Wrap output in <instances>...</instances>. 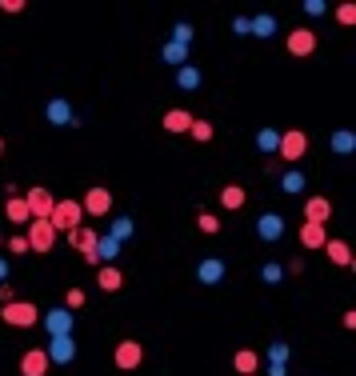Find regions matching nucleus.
Masks as SVG:
<instances>
[{
    "instance_id": "28",
    "label": "nucleus",
    "mask_w": 356,
    "mask_h": 376,
    "mask_svg": "<svg viewBox=\"0 0 356 376\" xmlns=\"http://www.w3.org/2000/svg\"><path fill=\"white\" fill-rule=\"evenodd\" d=\"M161 56H165V64H172V69H185V64H189V48H185V45H172V40L165 45V52H161Z\"/></svg>"
},
{
    "instance_id": "45",
    "label": "nucleus",
    "mask_w": 356,
    "mask_h": 376,
    "mask_svg": "<svg viewBox=\"0 0 356 376\" xmlns=\"http://www.w3.org/2000/svg\"><path fill=\"white\" fill-rule=\"evenodd\" d=\"M264 172H281V161L276 156H264Z\"/></svg>"
},
{
    "instance_id": "10",
    "label": "nucleus",
    "mask_w": 356,
    "mask_h": 376,
    "mask_svg": "<svg viewBox=\"0 0 356 376\" xmlns=\"http://www.w3.org/2000/svg\"><path fill=\"white\" fill-rule=\"evenodd\" d=\"M288 52H292L296 60L312 56V52H316V32H312V28H292V32H288Z\"/></svg>"
},
{
    "instance_id": "5",
    "label": "nucleus",
    "mask_w": 356,
    "mask_h": 376,
    "mask_svg": "<svg viewBox=\"0 0 356 376\" xmlns=\"http://www.w3.org/2000/svg\"><path fill=\"white\" fill-rule=\"evenodd\" d=\"M24 204H28V216H32V220H48V216H52V209H56V196H52V192H48V188H28V192H24Z\"/></svg>"
},
{
    "instance_id": "22",
    "label": "nucleus",
    "mask_w": 356,
    "mask_h": 376,
    "mask_svg": "<svg viewBox=\"0 0 356 376\" xmlns=\"http://www.w3.org/2000/svg\"><path fill=\"white\" fill-rule=\"evenodd\" d=\"M120 248H124V244H117V240H112L108 233L96 236V257H100V264H112V260L120 257Z\"/></svg>"
},
{
    "instance_id": "7",
    "label": "nucleus",
    "mask_w": 356,
    "mask_h": 376,
    "mask_svg": "<svg viewBox=\"0 0 356 376\" xmlns=\"http://www.w3.org/2000/svg\"><path fill=\"white\" fill-rule=\"evenodd\" d=\"M112 360H117V368L120 373H137L144 364V349H141V340H120L117 344V353H112Z\"/></svg>"
},
{
    "instance_id": "11",
    "label": "nucleus",
    "mask_w": 356,
    "mask_h": 376,
    "mask_svg": "<svg viewBox=\"0 0 356 376\" xmlns=\"http://www.w3.org/2000/svg\"><path fill=\"white\" fill-rule=\"evenodd\" d=\"M329 220H333V200L329 196H309L305 200V224H320L324 228Z\"/></svg>"
},
{
    "instance_id": "23",
    "label": "nucleus",
    "mask_w": 356,
    "mask_h": 376,
    "mask_svg": "<svg viewBox=\"0 0 356 376\" xmlns=\"http://www.w3.org/2000/svg\"><path fill=\"white\" fill-rule=\"evenodd\" d=\"M305 185H309V176H305L300 168H288L285 176H281V192H288V196H296V192H305Z\"/></svg>"
},
{
    "instance_id": "46",
    "label": "nucleus",
    "mask_w": 356,
    "mask_h": 376,
    "mask_svg": "<svg viewBox=\"0 0 356 376\" xmlns=\"http://www.w3.org/2000/svg\"><path fill=\"white\" fill-rule=\"evenodd\" d=\"M4 277H8V257H0V284H4Z\"/></svg>"
},
{
    "instance_id": "17",
    "label": "nucleus",
    "mask_w": 356,
    "mask_h": 376,
    "mask_svg": "<svg viewBox=\"0 0 356 376\" xmlns=\"http://www.w3.org/2000/svg\"><path fill=\"white\" fill-rule=\"evenodd\" d=\"M192 120H196V117H192L189 108H168L161 124H165V132H189V128H192Z\"/></svg>"
},
{
    "instance_id": "12",
    "label": "nucleus",
    "mask_w": 356,
    "mask_h": 376,
    "mask_svg": "<svg viewBox=\"0 0 356 376\" xmlns=\"http://www.w3.org/2000/svg\"><path fill=\"white\" fill-rule=\"evenodd\" d=\"M285 216H281V212H264L261 220H257V236H261L264 244H276V240H281V236H285Z\"/></svg>"
},
{
    "instance_id": "6",
    "label": "nucleus",
    "mask_w": 356,
    "mask_h": 376,
    "mask_svg": "<svg viewBox=\"0 0 356 376\" xmlns=\"http://www.w3.org/2000/svg\"><path fill=\"white\" fill-rule=\"evenodd\" d=\"M80 212H84V216H96V220H104V216H108V212H112V192H108V188H88V192H84V200H80Z\"/></svg>"
},
{
    "instance_id": "39",
    "label": "nucleus",
    "mask_w": 356,
    "mask_h": 376,
    "mask_svg": "<svg viewBox=\"0 0 356 376\" xmlns=\"http://www.w3.org/2000/svg\"><path fill=\"white\" fill-rule=\"evenodd\" d=\"M189 40H192V28H189V24H176V28H172V45L189 48Z\"/></svg>"
},
{
    "instance_id": "16",
    "label": "nucleus",
    "mask_w": 356,
    "mask_h": 376,
    "mask_svg": "<svg viewBox=\"0 0 356 376\" xmlns=\"http://www.w3.org/2000/svg\"><path fill=\"white\" fill-rule=\"evenodd\" d=\"M96 284H100L104 292H120V288H124V272H120L117 264H100V268H96Z\"/></svg>"
},
{
    "instance_id": "15",
    "label": "nucleus",
    "mask_w": 356,
    "mask_h": 376,
    "mask_svg": "<svg viewBox=\"0 0 356 376\" xmlns=\"http://www.w3.org/2000/svg\"><path fill=\"white\" fill-rule=\"evenodd\" d=\"M196 281H200V284H220V281H224V260H220V257L200 260V264H196Z\"/></svg>"
},
{
    "instance_id": "26",
    "label": "nucleus",
    "mask_w": 356,
    "mask_h": 376,
    "mask_svg": "<svg viewBox=\"0 0 356 376\" xmlns=\"http://www.w3.org/2000/svg\"><path fill=\"white\" fill-rule=\"evenodd\" d=\"M132 233H137V224H132L128 216H117V220L108 224V236H112L117 244H124V240H132Z\"/></svg>"
},
{
    "instance_id": "36",
    "label": "nucleus",
    "mask_w": 356,
    "mask_h": 376,
    "mask_svg": "<svg viewBox=\"0 0 356 376\" xmlns=\"http://www.w3.org/2000/svg\"><path fill=\"white\" fill-rule=\"evenodd\" d=\"M28 252V240H24V233L8 236V257H24Z\"/></svg>"
},
{
    "instance_id": "4",
    "label": "nucleus",
    "mask_w": 356,
    "mask_h": 376,
    "mask_svg": "<svg viewBox=\"0 0 356 376\" xmlns=\"http://www.w3.org/2000/svg\"><path fill=\"white\" fill-rule=\"evenodd\" d=\"M24 240H28V252H52L56 248V233H52L48 220H28Z\"/></svg>"
},
{
    "instance_id": "35",
    "label": "nucleus",
    "mask_w": 356,
    "mask_h": 376,
    "mask_svg": "<svg viewBox=\"0 0 356 376\" xmlns=\"http://www.w3.org/2000/svg\"><path fill=\"white\" fill-rule=\"evenodd\" d=\"M261 281L264 284H281V281H285V268H281V264H264V268H261Z\"/></svg>"
},
{
    "instance_id": "20",
    "label": "nucleus",
    "mask_w": 356,
    "mask_h": 376,
    "mask_svg": "<svg viewBox=\"0 0 356 376\" xmlns=\"http://www.w3.org/2000/svg\"><path fill=\"white\" fill-rule=\"evenodd\" d=\"M300 244H305V248H324V244H329V228H320V224H300Z\"/></svg>"
},
{
    "instance_id": "14",
    "label": "nucleus",
    "mask_w": 356,
    "mask_h": 376,
    "mask_svg": "<svg viewBox=\"0 0 356 376\" xmlns=\"http://www.w3.org/2000/svg\"><path fill=\"white\" fill-rule=\"evenodd\" d=\"M48 356H45V349H28V353L21 356V376H48Z\"/></svg>"
},
{
    "instance_id": "33",
    "label": "nucleus",
    "mask_w": 356,
    "mask_h": 376,
    "mask_svg": "<svg viewBox=\"0 0 356 376\" xmlns=\"http://www.w3.org/2000/svg\"><path fill=\"white\" fill-rule=\"evenodd\" d=\"M189 137L192 141H213V124H209V120H192V128H189Z\"/></svg>"
},
{
    "instance_id": "38",
    "label": "nucleus",
    "mask_w": 356,
    "mask_h": 376,
    "mask_svg": "<svg viewBox=\"0 0 356 376\" xmlns=\"http://www.w3.org/2000/svg\"><path fill=\"white\" fill-rule=\"evenodd\" d=\"M285 360H288V344H281V340H276V344L268 349V364H285Z\"/></svg>"
},
{
    "instance_id": "9",
    "label": "nucleus",
    "mask_w": 356,
    "mask_h": 376,
    "mask_svg": "<svg viewBox=\"0 0 356 376\" xmlns=\"http://www.w3.org/2000/svg\"><path fill=\"white\" fill-rule=\"evenodd\" d=\"M45 356H48V364H72L76 360V340L72 336H52L45 344Z\"/></svg>"
},
{
    "instance_id": "29",
    "label": "nucleus",
    "mask_w": 356,
    "mask_h": 376,
    "mask_svg": "<svg viewBox=\"0 0 356 376\" xmlns=\"http://www.w3.org/2000/svg\"><path fill=\"white\" fill-rule=\"evenodd\" d=\"M276 144H281V132L276 128H261L257 132V148H261L264 156H276Z\"/></svg>"
},
{
    "instance_id": "41",
    "label": "nucleus",
    "mask_w": 356,
    "mask_h": 376,
    "mask_svg": "<svg viewBox=\"0 0 356 376\" xmlns=\"http://www.w3.org/2000/svg\"><path fill=\"white\" fill-rule=\"evenodd\" d=\"M0 8H4V12H12V16H16V12H24V0H0Z\"/></svg>"
},
{
    "instance_id": "44",
    "label": "nucleus",
    "mask_w": 356,
    "mask_h": 376,
    "mask_svg": "<svg viewBox=\"0 0 356 376\" xmlns=\"http://www.w3.org/2000/svg\"><path fill=\"white\" fill-rule=\"evenodd\" d=\"M264 376H288V368H285V364H268V368H264Z\"/></svg>"
},
{
    "instance_id": "25",
    "label": "nucleus",
    "mask_w": 356,
    "mask_h": 376,
    "mask_svg": "<svg viewBox=\"0 0 356 376\" xmlns=\"http://www.w3.org/2000/svg\"><path fill=\"white\" fill-rule=\"evenodd\" d=\"M324 248H329V260H333V264H340V268H353V252H348V244H344V240H329Z\"/></svg>"
},
{
    "instance_id": "42",
    "label": "nucleus",
    "mask_w": 356,
    "mask_h": 376,
    "mask_svg": "<svg viewBox=\"0 0 356 376\" xmlns=\"http://www.w3.org/2000/svg\"><path fill=\"white\" fill-rule=\"evenodd\" d=\"M233 32H240V36H248V16H237V21H233Z\"/></svg>"
},
{
    "instance_id": "47",
    "label": "nucleus",
    "mask_w": 356,
    "mask_h": 376,
    "mask_svg": "<svg viewBox=\"0 0 356 376\" xmlns=\"http://www.w3.org/2000/svg\"><path fill=\"white\" fill-rule=\"evenodd\" d=\"M0 156H4V141H0Z\"/></svg>"
},
{
    "instance_id": "8",
    "label": "nucleus",
    "mask_w": 356,
    "mask_h": 376,
    "mask_svg": "<svg viewBox=\"0 0 356 376\" xmlns=\"http://www.w3.org/2000/svg\"><path fill=\"white\" fill-rule=\"evenodd\" d=\"M40 325H45L48 340H52V336H72V325H76V320H72L69 308H52V312L40 316Z\"/></svg>"
},
{
    "instance_id": "32",
    "label": "nucleus",
    "mask_w": 356,
    "mask_h": 376,
    "mask_svg": "<svg viewBox=\"0 0 356 376\" xmlns=\"http://www.w3.org/2000/svg\"><path fill=\"white\" fill-rule=\"evenodd\" d=\"M196 224H200V233H204V236H216V233H220V216H216V212H204V209H200V212H196Z\"/></svg>"
},
{
    "instance_id": "40",
    "label": "nucleus",
    "mask_w": 356,
    "mask_h": 376,
    "mask_svg": "<svg viewBox=\"0 0 356 376\" xmlns=\"http://www.w3.org/2000/svg\"><path fill=\"white\" fill-rule=\"evenodd\" d=\"M305 12H309V16H324L329 4H324V0H305Z\"/></svg>"
},
{
    "instance_id": "2",
    "label": "nucleus",
    "mask_w": 356,
    "mask_h": 376,
    "mask_svg": "<svg viewBox=\"0 0 356 376\" xmlns=\"http://www.w3.org/2000/svg\"><path fill=\"white\" fill-rule=\"evenodd\" d=\"M0 320L8 329H32V325H40V308L28 305V301H8L0 308Z\"/></svg>"
},
{
    "instance_id": "27",
    "label": "nucleus",
    "mask_w": 356,
    "mask_h": 376,
    "mask_svg": "<svg viewBox=\"0 0 356 376\" xmlns=\"http://www.w3.org/2000/svg\"><path fill=\"white\" fill-rule=\"evenodd\" d=\"M329 144H333V152H336V156H348V152L356 148V132L340 128V132H333V141H329Z\"/></svg>"
},
{
    "instance_id": "18",
    "label": "nucleus",
    "mask_w": 356,
    "mask_h": 376,
    "mask_svg": "<svg viewBox=\"0 0 356 376\" xmlns=\"http://www.w3.org/2000/svg\"><path fill=\"white\" fill-rule=\"evenodd\" d=\"M96 236H100L96 228H84V224H80L76 233H69V244L80 252V257H84V252H93V248H96Z\"/></svg>"
},
{
    "instance_id": "24",
    "label": "nucleus",
    "mask_w": 356,
    "mask_h": 376,
    "mask_svg": "<svg viewBox=\"0 0 356 376\" xmlns=\"http://www.w3.org/2000/svg\"><path fill=\"white\" fill-rule=\"evenodd\" d=\"M244 200H248V192L240 185H228V188H220V204L228 212H237V209H244Z\"/></svg>"
},
{
    "instance_id": "19",
    "label": "nucleus",
    "mask_w": 356,
    "mask_h": 376,
    "mask_svg": "<svg viewBox=\"0 0 356 376\" xmlns=\"http://www.w3.org/2000/svg\"><path fill=\"white\" fill-rule=\"evenodd\" d=\"M4 216L12 220V224H28L32 216H28V204H24V196H4Z\"/></svg>"
},
{
    "instance_id": "43",
    "label": "nucleus",
    "mask_w": 356,
    "mask_h": 376,
    "mask_svg": "<svg viewBox=\"0 0 356 376\" xmlns=\"http://www.w3.org/2000/svg\"><path fill=\"white\" fill-rule=\"evenodd\" d=\"M8 301H16L12 296V284H0V305H8Z\"/></svg>"
},
{
    "instance_id": "13",
    "label": "nucleus",
    "mask_w": 356,
    "mask_h": 376,
    "mask_svg": "<svg viewBox=\"0 0 356 376\" xmlns=\"http://www.w3.org/2000/svg\"><path fill=\"white\" fill-rule=\"evenodd\" d=\"M45 117H48V124H56V128H64V124L76 128V124H80V117L72 113V104H69V100H60V96H56V100H48Z\"/></svg>"
},
{
    "instance_id": "21",
    "label": "nucleus",
    "mask_w": 356,
    "mask_h": 376,
    "mask_svg": "<svg viewBox=\"0 0 356 376\" xmlns=\"http://www.w3.org/2000/svg\"><path fill=\"white\" fill-rule=\"evenodd\" d=\"M233 368H237L240 376H257V368H261V356L252 353V349H240V353L233 356Z\"/></svg>"
},
{
    "instance_id": "37",
    "label": "nucleus",
    "mask_w": 356,
    "mask_h": 376,
    "mask_svg": "<svg viewBox=\"0 0 356 376\" xmlns=\"http://www.w3.org/2000/svg\"><path fill=\"white\" fill-rule=\"evenodd\" d=\"M64 308H84V288H69V292H64Z\"/></svg>"
},
{
    "instance_id": "34",
    "label": "nucleus",
    "mask_w": 356,
    "mask_h": 376,
    "mask_svg": "<svg viewBox=\"0 0 356 376\" xmlns=\"http://www.w3.org/2000/svg\"><path fill=\"white\" fill-rule=\"evenodd\" d=\"M336 24H344V28H353V24H356V4H348V0H344V4L336 8Z\"/></svg>"
},
{
    "instance_id": "30",
    "label": "nucleus",
    "mask_w": 356,
    "mask_h": 376,
    "mask_svg": "<svg viewBox=\"0 0 356 376\" xmlns=\"http://www.w3.org/2000/svg\"><path fill=\"white\" fill-rule=\"evenodd\" d=\"M176 89H185V93H192V89H200V69H192V64H185V69H176Z\"/></svg>"
},
{
    "instance_id": "3",
    "label": "nucleus",
    "mask_w": 356,
    "mask_h": 376,
    "mask_svg": "<svg viewBox=\"0 0 356 376\" xmlns=\"http://www.w3.org/2000/svg\"><path fill=\"white\" fill-rule=\"evenodd\" d=\"M305 152H309V137H305L300 128H292V132H281V144H276V161H288V165H296Z\"/></svg>"
},
{
    "instance_id": "31",
    "label": "nucleus",
    "mask_w": 356,
    "mask_h": 376,
    "mask_svg": "<svg viewBox=\"0 0 356 376\" xmlns=\"http://www.w3.org/2000/svg\"><path fill=\"white\" fill-rule=\"evenodd\" d=\"M248 32H252V36H272V32H276V16H268V12H264V16H252V21H248Z\"/></svg>"
},
{
    "instance_id": "1",
    "label": "nucleus",
    "mask_w": 356,
    "mask_h": 376,
    "mask_svg": "<svg viewBox=\"0 0 356 376\" xmlns=\"http://www.w3.org/2000/svg\"><path fill=\"white\" fill-rule=\"evenodd\" d=\"M80 220H84V212H80V200H56V209H52V216H48V224H52V233L69 236L80 228Z\"/></svg>"
}]
</instances>
